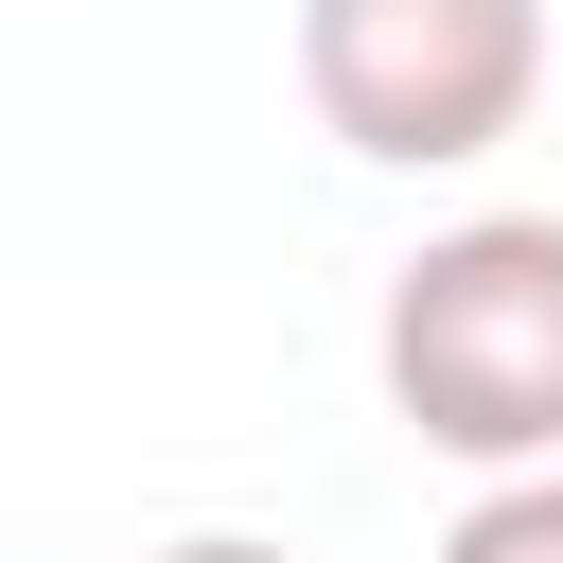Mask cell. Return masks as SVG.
<instances>
[{
  "instance_id": "obj_1",
  "label": "cell",
  "mask_w": 563,
  "mask_h": 563,
  "mask_svg": "<svg viewBox=\"0 0 563 563\" xmlns=\"http://www.w3.org/2000/svg\"><path fill=\"white\" fill-rule=\"evenodd\" d=\"M387 422L475 475H563V211H457L387 264L369 317Z\"/></svg>"
},
{
  "instance_id": "obj_2",
  "label": "cell",
  "mask_w": 563,
  "mask_h": 563,
  "mask_svg": "<svg viewBox=\"0 0 563 563\" xmlns=\"http://www.w3.org/2000/svg\"><path fill=\"white\" fill-rule=\"evenodd\" d=\"M299 106L369 176H457L545 106V0H299Z\"/></svg>"
},
{
  "instance_id": "obj_3",
  "label": "cell",
  "mask_w": 563,
  "mask_h": 563,
  "mask_svg": "<svg viewBox=\"0 0 563 563\" xmlns=\"http://www.w3.org/2000/svg\"><path fill=\"white\" fill-rule=\"evenodd\" d=\"M440 563H563V475H493V493L440 528Z\"/></svg>"
},
{
  "instance_id": "obj_4",
  "label": "cell",
  "mask_w": 563,
  "mask_h": 563,
  "mask_svg": "<svg viewBox=\"0 0 563 563\" xmlns=\"http://www.w3.org/2000/svg\"><path fill=\"white\" fill-rule=\"evenodd\" d=\"M141 563H299V545H264V528H194V545H141Z\"/></svg>"
}]
</instances>
